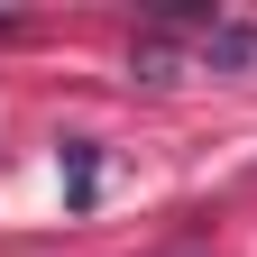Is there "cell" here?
Listing matches in <instances>:
<instances>
[{
    "label": "cell",
    "mask_w": 257,
    "mask_h": 257,
    "mask_svg": "<svg viewBox=\"0 0 257 257\" xmlns=\"http://www.w3.org/2000/svg\"><path fill=\"white\" fill-rule=\"evenodd\" d=\"M92 202H101V147L64 138V211H92Z\"/></svg>",
    "instance_id": "3957f363"
},
{
    "label": "cell",
    "mask_w": 257,
    "mask_h": 257,
    "mask_svg": "<svg viewBox=\"0 0 257 257\" xmlns=\"http://www.w3.org/2000/svg\"><path fill=\"white\" fill-rule=\"evenodd\" d=\"M128 74L166 92V83H184V74H193V55H184V46L166 37V28H147V37H138V55H128Z\"/></svg>",
    "instance_id": "7a4b0ae2"
},
{
    "label": "cell",
    "mask_w": 257,
    "mask_h": 257,
    "mask_svg": "<svg viewBox=\"0 0 257 257\" xmlns=\"http://www.w3.org/2000/svg\"><path fill=\"white\" fill-rule=\"evenodd\" d=\"M193 64H202V74H257V28H239V19L202 28V46H193Z\"/></svg>",
    "instance_id": "6da1fadb"
}]
</instances>
